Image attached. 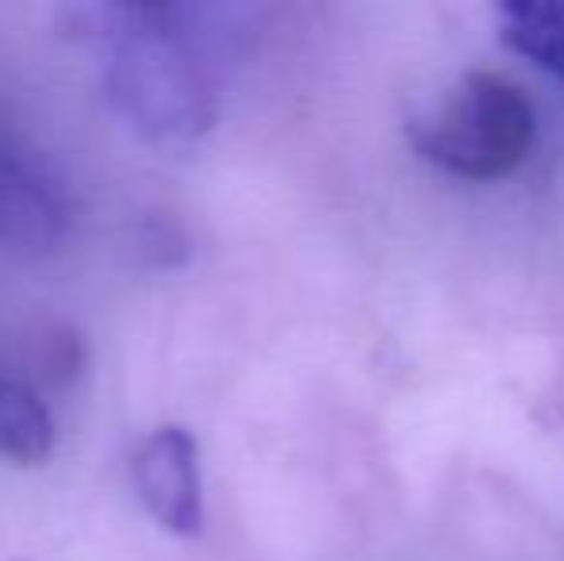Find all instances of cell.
Segmentation results:
<instances>
[{
  "mask_svg": "<svg viewBox=\"0 0 564 561\" xmlns=\"http://www.w3.org/2000/svg\"><path fill=\"white\" fill-rule=\"evenodd\" d=\"M538 112L514 82L465 74L434 112L411 128V142L431 165L460 181H503L530 158Z\"/></svg>",
  "mask_w": 564,
  "mask_h": 561,
  "instance_id": "cell-2",
  "label": "cell"
},
{
  "mask_svg": "<svg viewBox=\"0 0 564 561\" xmlns=\"http://www.w3.org/2000/svg\"><path fill=\"white\" fill-rule=\"evenodd\" d=\"M54 450V420L43 397L20 377L0 374V457L12 465H39Z\"/></svg>",
  "mask_w": 564,
  "mask_h": 561,
  "instance_id": "cell-6",
  "label": "cell"
},
{
  "mask_svg": "<svg viewBox=\"0 0 564 561\" xmlns=\"http://www.w3.org/2000/svg\"><path fill=\"white\" fill-rule=\"evenodd\" d=\"M131 485L139 504L170 535L193 539L204 527V481L196 439L177 423H165L139 442L131 457Z\"/></svg>",
  "mask_w": 564,
  "mask_h": 561,
  "instance_id": "cell-4",
  "label": "cell"
},
{
  "mask_svg": "<svg viewBox=\"0 0 564 561\" xmlns=\"http://www.w3.org/2000/svg\"><path fill=\"white\" fill-rule=\"evenodd\" d=\"M74 204L62 177L15 139L0 136V250L51 255L62 247Z\"/></svg>",
  "mask_w": 564,
  "mask_h": 561,
  "instance_id": "cell-3",
  "label": "cell"
},
{
  "mask_svg": "<svg viewBox=\"0 0 564 561\" xmlns=\"http://www.w3.org/2000/svg\"><path fill=\"white\" fill-rule=\"evenodd\" d=\"M496 28L514 54L564 85V0H503Z\"/></svg>",
  "mask_w": 564,
  "mask_h": 561,
  "instance_id": "cell-5",
  "label": "cell"
},
{
  "mask_svg": "<svg viewBox=\"0 0 564 561\" xmlns=\"http://www.w3.org/2000/svg\"><path fill=\"white\" fill-rule=\"evenodd\" d=\"M77 15L105 51V93L127 128L162 147L208 136L219 116V77L200 8L100 4Z\"/></svg>",
  "mask_w": 564,
  "mask_h": 561,
  "instance_id": "cell-1",
  "label": "cell"
}]
</instances>
